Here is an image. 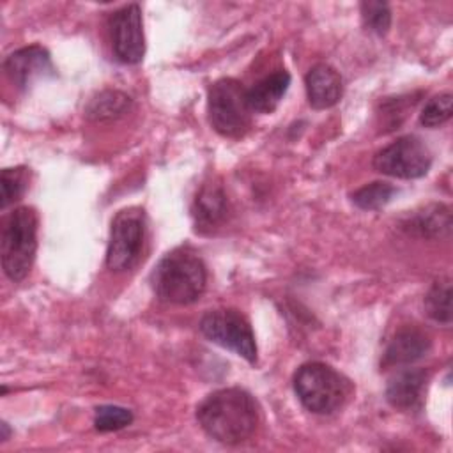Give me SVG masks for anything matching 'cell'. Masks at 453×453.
<instances>
[{
	"mask_svg": "<svg viewBox=\"0 0 453 453\" xmlns=\"http://www.w3.org/2000/svg\"><path fill=\"white\" fill-rule=\"evenodd\" d=\"M196 419L203 432L223 444L248 441L258 426V405L241 388H225L211 393L196 409Z\"/></svg>",
	"mask_w": 453,
	"mask_h": 453,
	"instance_id": "cell-1",
	"label": "cell"
},
{
	"mask_svg": "<svg viewBox=\"0 0 453 453\" xmlns=\"http://www.w3.org/2000/svg\"><path fill=\"white\" fill-rule=\"evenodd\" d=\"M152 288L161 301L191 304L205 290L207 269L203 260L189 248L166 253L152 271Z\"/></svg>",
	"mask_w": 453,
	"mask_h": 453,
	"instance_id": "cell-2",
	"label": "cell"
},
{
	"mask_svg": "<svg viewBox=\"0 0 453 453\" xmlns=\"http://www.w3.org/2000/svg\"><path fill=\"white\" fill-rule=\"evenodd\" d=\"M37 250V214L32 207H16L4 221L0 255L7 278L21 281L32 269Z\"/></svg>",
	"mask_w": 453,
	"mask_h": 453,
	"instance_id": "cell-3",
	"label": "cell"
},
{
	"mask_svg": "<svg viewBox=\"0 0 453 453\" xmlns=\"http://www.w3.org/2000/svg\"><path fill=\"white\" fill-rule=\"evenodd\" d=\"M294 391L310 412L324 416L336 412L343 405L349 395V384L333 366L313 361L297 368Z\"/></svg>",
	"mask_w": 453,
	"mask_h": 453,
	"instance_id": "cell-4",
	"label": "cell"
},
{
	"mask_svg": "<svg viewBox=\"0 0 453 453\" xmlns=\"http://www.w3.org/2000/svg\"><path fill=\"white\" fill-rule=\"evenodd\" d=\"M248 90L235 78H221L209 88V122L221 136L239 138L251 126Z\"/></svg>",
	"mask_w": 453,
	"mask_h": 453,
	"instance_id": "cell-5",
	"label": "cell"
},
{
	"mask_svg": "<svg viewBox=\"0 0 453 453\" xmlns=\"http://www.w3.org/2000/svg\"><path fill=\"white\" fill-rule=\"evenodd\" d=\"M202 334L212 343L235 352L248 363L257 361V342L248 319L232 308L207 311L200 320Z\"/></svg>",
	"mask_w": 453,
	"mask_h": 453,
	"instance_id": "cell-6",
	"label": "cell"
},
{
	"mask_svg": "<svg viewBox=\"0 0 453 453\" xmlns=\"http://www.w3.org/2000/svg\"><path fill=\"white\" fill-rule=\"evenodd\" d=\"M145 237V212L142 207H127L111 221L106 250V265L115 273L131 269L142 251Z\"/></svg>",
	"mask_w": 453,
	"mask_h": 453,
	"instance_id": "cell-7",
	"label": "cell"
},
{
	"mask_svg": "<svg viewBox=\"0 0 453 453\" xmlns=\"http://www.w3.org/2000/svg\"><path fill=\"white\" fill-rule=\"evenodd\" d=\"M432 165V154L418 136H402L373 156V168L379 173L396 179L423 177Z\"/></svg>",
	"mask_w": 453,
	"mask_h": 453,
	"instance_id": "cell-8",
	"label": "cell"
},
{
	"mask_svg": "<svg viewBox=\"0 0 453 453\" xmlns=\"http://www.w3.org/2000/svg\"><path fill=\"white\" fill-rule=\"evenodd\" d=\"M111 48L119 62L138 64L145 55L143 21L138 4L124 5L110 16Z\"/></svg>",
	"mask_w": 453,
	"mask_h": 453,
	"instance_id": "cell-9",
	"label": "cell"
},
{
	"mask_svg": "<svg viewBox=\"0 0 453 453\" xmlns=\"http://www.w3.org/2000/svg\"><path fill=\"white\" fill-rule=\"evenodd\" d=\"M4 71L7 78L21 90L27 88L37 78L55 74L50 53L39 44L25 46L11 53L4 60Z\"/></svg>",
	"mask_w": 453,
	"mask_h": 453,
	"instance_id": "cell-10",
	"label": "cell"
},
{
	"mask_svg": "<svg viewBox=\"0 0 453 453\" xmlns=\"http://www.w3.org/2000/svg\"><path fill=\"white\" fill-rule=\"evenodd\" d=\"M304 85L308 103L315 110H326L334 106L343 94L342 76L329 64L313 65L304 78Z\"/></svg>",
	"mask_w": 453,
	"mask_h": 453,
	"instance_id": "cell-11",
	"label": "cell"
},
{
	"mask_svg": "<svg viewBox=\"0 0 453 453\" xmlns=\"http://www.w3.org/2000/svg\"><path fill=\"white\" fill-rule=\"evenodd\" d=\"M428 350H430L428 334L414 326H405L398 329L396 334L389 340L384 350L382 365L384 366L411 365L425 357Z\"/></svg>",
	"mask_w": 453,
	"mask_h": 453,
	"instance_id": "cell-12",
	"label": "cell"
},
{
	"mask_svg": "<svg viewBox=\"0 0 453 453\" xmlns=\"http://www.w3.org/2000/svg\"><path fill=\"white\" fill-rule=\"evenodd\" d=\"M403 228L409 234L426 239L448 237L451 232V211L444 203L425 205L403 221Z\"/></svg>",
	"mask_w": 453,
	"mask_h": 453,
	"instance_id": "cell-13",
	"label": "cell"
},
{
	"mask_svg": "<svg viewBox=\"0 0 453 453\" xmlns=\"http://www.w3.org/2000/svg\"><path fill=\"white\" fill-rule=\"evenodd\" d=\"M426 379L425 370H403L396 373L386 388V400L396 409L416 407L421 402Z\"/></svg>",
	"mask_w": 453,
	"mask_h": 453,
	"instance_id": "cell-14",
	"label": "cell"
},
{
	"mask_svg": "<svg viewBox=\"0 0 453 453\" xmlns=\"http://www.w3.org/2000/svg\"><path fill=\"white\" fill-rule=\"evenodd\" d=\"M290 85V74L283 69L271 73L269 76L262 78L248 90V104L251 111L258 113H271L276 110L280 101L283 99L287 88Z\"/></svg>",
	"mask_w": 453,
	"mask_h": 453,
	"instance_id": "cell-15",
	"label": "cell"
},
{
	"mask_svg": "<svg viewBox=\"0 0 453 453\" xmlns=\"http://www.w3.org/2000/svg\"><path fill=\"white\" fill-rule=\"evenodd\" d=\"M193 216L200 228H212L226 216V196L219 184L207 182L200 188L193 203Z\"/></svg>",
	"mask_w": 453,
	"mask_h": 453,
	"instance_id": "cell-16",
	"label": "cell"
},
{
	"mask_svg": "<svg viewBox=\"0 0 453 453\" xmlns=\"http://www.w3.org/2000/svg\"><path fill=\"white\" fill-rule=\"evenodd\" d=\"M131 106L129 96L120 90H103L90 99L85 115L90 120H111L122 117Z\"/></svg>",
	"mask_w": 453,
	"mask_h": 453,
	"instance_id": "cell-17",
	"label": "cell"
},
{
	"mask_svg": "<svg viewBox=\"0 0 453 453\" xmlns=\"http://www.w3.org/2000/svg\"><path fill=\"white\" fill-rule=\"evenodd\" d=\"M426 315L444 326L451 324V280H437L425 296Z\"/></svg>",
	"mask_w": 453,
	"mask_h": 453,
	"instance_id": "cell-18",
	"label": "cell"
},
{
	"mask_svg": "<svg viewBox=\"0 0 453 453\" xmlns=\"http://www.w3.org/2000/svg\"><path fill=\"white\" fill-rule=\"evenodd\" d=\"M395 193H396V188L393 184L375 180V182L365 184L363 188L354 191L352 202H354V205H357L363 211H377V209L384 207L388 202H391Z\"/></svg>",
	"mask_w": 453,
	"mask_h": 453,
	"instance_id": "cell-19",
	"label": "cell"
},
{
	"mask_svg": "<svg viewBox=\"0 0 453 453\" xmlns=\"http://www.w3.org/2000/svg\"><path fill=\"white\" fill-rule=\"evenodd\" d=\"M28 168L16 166V168H4L2 170V200L0 207L5 209L9 203L19 200V196L28 188Z\"/></svg>",
	"mask_w": 453,
	"mask_h": 453,
	"instance_id": "cell-20",
	"label": "cell"
},
{
	"mask_svg": "<svg viewBox=\"0 0 453 453\" xmlns=\"http://www.w3.org/2000/svg\"><path fill=\"white\" fill-rule=\"evenodd\" d=\"M361 18L365 27L377 35H384L391 27V9L386 2H379V0L361 2Z\"/></svg>",
	"mask_w": 453,
	"mask_h": 453,
	"instance_id": "cell-21",
	"label": "cell"
},
{
	"mask_svg": "<svg viewBox=\"0 0 453 453\" xmlns=\"http://www.w3.org/2000/svg\"><path fill=\"white\" fill-rule=\"evenodd\" d=\"M451 103H453V96L449 92H442L439 96H434L423 106V110L419 113V122L425 127L442 126L451 117Z\"/></svg>",
	"mask_w": 453,
	"mask_h": 453,
	"instance_id": "cell-22",
	"label": "cell"
},
{
	"mask_svg": "<svg viewBox=\"0 0 453 453\" xmlns=\"http://www.w3.org/2000/svg\"><path fill=\"white\" fill-rule=\"evenodd\" d=\"M133 421V412L126 407L119 405H101L96 409L94 426L99 432H113L120 430Z\"/></svg>",
	"mask_w": 453,
	"mask_h": 453,
	"instance_id": "cell-23",
	"label": "cell"
}]
</instances>
